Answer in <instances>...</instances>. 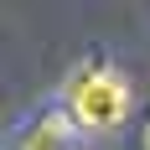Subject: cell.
<instances>
[{
  "label": "cell",
  "instance_id": "cell-2",
  "mask_svg": "<svg viewBox=\"0 0 150 150\" xmlns=\"http://www.w3.org/2000/svg\"><path fill=\"white\" fill-rule=\"evenodd\" d=\"M21 150H78V140H73V124L62 119V114H47L36 129L26 135V145Z\"/></svg>",
  "mask_w": 150,
  "mask_h": 150
},
{
  "label": "cell",
  "instance_id": "cell-1",
  "mask_svg": "<svg viewBox=\"0 0 150 150\" xmlns=\"http://www.w3.org/2000/svg\"><path fill=\"white\" fill-rule=\"evenodd\" d=\"M67 119L78 129H93V135H109V129H119L124 114H129V88H124V78L104 62H83L73 78H67Z\"/></svg>",
  "mask_w": 150,
  "mask_h": 150
},
{
  "label": "cell",
  "instance_id": "cell-3",
  "mask_svg": "<svg viewBox=\"0 0 150 150\" xmlns=\"http://www.w3.org/2000/svg\"><path fill=\"white\" fill-rule=\"evenodd\" d=\"M145 145H150V124H145Z\"/></svg>",
  "mask_w": 150,
  "mask_h": 150
}]
</instances>
